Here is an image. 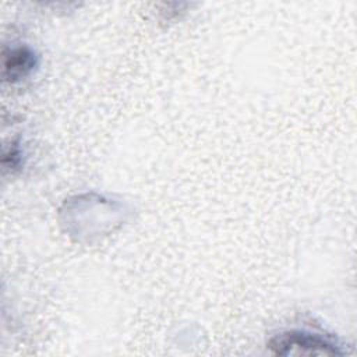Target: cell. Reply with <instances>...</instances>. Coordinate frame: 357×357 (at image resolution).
Masks as SVG:
<instances>
[{
    "mask_svg": "<svg viewBox=\"0 0 357 357\" xmlns=\"http://www.w3.org/2000/svg\"><path fill=\"white\" fill-rule=\"evenodd\" d=\"M36 66V56L28 47H17L4 53V78L17 81L28 75Z\"/></svg>",
    "mask_w": 357,
    "mask_h": 357,
    "instance_id": "cell-2",
    "label": "cell"
},
{
    "mask_svg": "<svg viewBox=\"0 0 357 357\" xmlns=\"http://www.w3.org/2000/svg\"><path fill=\"white\" fill-rule=\"evenodd\" d=\"M269 349L279 356L289 354H344L342 346L332 339L322 336L321 333L310 331H286L273 336L269 343Z\"/></svg>",
    "mask_w": 357,
    "mask_h": 357,
    "instance_id": "cell-1",
    "label": "cell"
}]
</instances>
